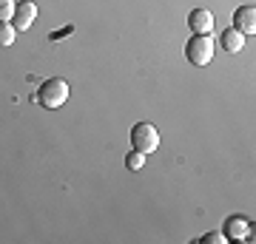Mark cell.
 <instances>
[{
	"label": "cell",
	"mask_w": 256,
	"mask_h": 244,
	"mask_svg": "<svg viewBox=\"0 0 256 244\" xmlns=\"http://www.w3.org/2000/svg\"><path fill=\"white\" fill-rule=\"evenodd\" d=\"M185 57H188L191 65L205 68V65L214 60V40H210V34H194L191 40L185 43Z\"/></svg>",
	"instance_id": "cell-2"
},
{
	"label": "cell",
	"mask_w": 256,
	"mask_h": 244,
	"mask_svg": "<svg viewBox=\"0 0 256 244\" xmlns=\"http://www.w3.org/2000/svg\"><path fill=\"white\" fill-rule=\"evenodd\" d=\"M131 145H134V151L140 154H154L156 148H160V131H156L151 122H137V125L131 128Z\"/></svg>",
	"instance_id": "cell-3"
},
{
	"label": "cell",
	"mask_w": 256,
	"mask_h": 244,
	"mask_svg": "<svg viewBox=\"0 0 256 244\" xmlns=\"http://www.w3.org/2000/svg\"><path fill=\"white\" fill-rule=\"evenodd\" d=\"M34 17H37V6L32 0H20L18 6H14V14H12V26L26 31V28L34 23Z\"/></svg>",
	"instance_id": "cell-5"
},
{
	"label": "cell",
	"mask_w": 256,
	"mask_h": 244,
	"mask_svg": "<svg viewBox=\"0 0 256 244\" xmlns=\"http://www.w3.org/2000/svg\"><path fill=\"white\" fill-rule=\"evenodd\" d=\"M146 165V154H140V151H131V154L126 156V168L128 171H140Z\"/></svg>",
	"instance_id": "cell-10"
},
{
	"label": "cell",
	"mask_w": 256,
	"mask_h": 244,
	"mask_svg": "<svg viewBox=\"0 0 256 244\" xmlns=\"http://www.w3.org/2000/svg\"><path fill=\"white\" fill-rule=\"evenodd\" d=\"M72 31H74V26H63L60 31H52V37H48V40H52V43H57V40H63V37H68Z\"/></svg>",
	"instance_id": "cell-13"
},
{
	"label": "cell",
	"mask_w": 256,
	"mask_h": 244,
	"mask_svg": "<svg viewBox=\"0 0 256 244\" xmlns=\"http://www.w3.org/2000/svg\"><path fill=\"white\" fill-rule=\"evenodd\" d=\"M14 0H0V23H9L12 14H14Z\"/></svg>",
	"instance_id": "cell-11"
},
{
	"label": "cell",
	"mask_w": 256,
	"mask_h": 244,
	"mask_svg": "<svg viewBox=\"0 0 256 244\" xmlns=\"http://www.w3.org/2000/svg\"><path fill=\"white\" fill-rule=\"evenodd\" d=\"M234 28L242 31V34H254L256 31V9H254V3L239 6V9L234 11Z\"/></svg>",
	"instance_id": "cell-4"
},
{
	"label": "cell",
	"mask_w": 256,
	"mask_h": 244,
	"mask_svg": "<svg viewBox=\"0 0 256 244\" xmlns=\"http://www.w3.org/2000/svg\"><path fill=\"white\" fill-rule=\"evenodd\" d=\"M220 43H222V48H225L228 54H239V51H242V45H245V34L230 26V28H225V31H222Z\"/></svg>",
	"instance_id": "cell-8"
},
{
	"label": "cell",
	"mask_w": 256,
	"mask_h": 244,
	"mask_svg": "<svg viewBox=\"0 0 256 244\" xmlns=\"http://www.w3.org/2000/svg\"><path fill=\"white\" fill-rule=\"evenodd\" d=\"M14 37H18V28L12 23H0V45H14Z\"/></svg>",
	"instance_id": "cell-9"
},
{
	"label": "cell",
	"mask_w": 256,
	"mask_h": 244,
	"mask_svg": "<svg viewBox=\"0 0 256 244\" xmlns=\"http://www.w3.org/2000/svg\"><path fill=\"white\" fill-rule=\"evenodd\" d=\"M228 239H225V233H205L200 239V244H225Z\"/></svg>",
	"instance_id": "cell-12"
},
{
	"label": "cell",
	"mask_w": 256,
	"mask_h": 244,
	"mask_svg": "<svg viewBox=\"0 0 256 244\" xmlns=\"http://www.w3.org/2000/svg\"><path fill=\"white\" fill-rule=\"evenodd\" d=\"M222 233H225V239L245 242V239H250V222L242 219V216H230L228 222H225V227H222Z\"/></svg>",
	"instance_id": "cell-6"
},
{
	"label": "cell",
	"mask_w": 256,
	"mask_h": 244,
	"mask_svg": "<svg viewBox=\"0 0 256 244\" xmlns=\"http://www.w3.org/2000/svg\"><path fill=\"white\" fill-rule=\"evenodd\" d=\"M68 82L60 80V77H52V80H46L40 88H37L34 94V102H40L43 108L48 111H57V108H63V102L68 100Z\"/></svg>",
	"instance_id": "cell-1"
},
{
	"label": "cell",
	"mask_w": 256,
	"mask_h": 244,
	"mask_svg": "<svg viewBox=\"0 0 256 244\" xmlns=\"http://www.w3.org/2000/svg\"><path fill=\"white\" fill-rule=\"evenodd\" d=\"M188 26L194 34H210L214 31V14L208 9H194L188 14Z\"/></svg>",
	"instance_id": "cell-7"
}]
</instances>
